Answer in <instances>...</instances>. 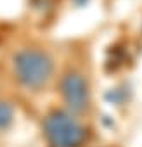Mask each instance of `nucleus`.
I'll use <instances>...</instances> for the list:
<instances>
[{"label": "nucleus", "mask_w": 142, "mask_h": 147, "mask_svg": "<svg viewBox=\"0 0 142 147\" xmlns=\"http://www.w3.org/2000/svg\"><path fill=\"white\" fill-rule=\"evenodd\" d=\"M45 135L54 147H80L85 138V130L82 125L64 111H55L47 116Z\"/></svg>", "instance_id": "1"}, {"label": "nucleus", "mask_w": 142, "mask_h": 147, "mask_svg": "<svg viewBox=\"0 0 142 147\" xmlns=\"http://www.w3.org/2000/svg\"><path fill=\"white\" fill-rule=\"evenodd\" d=\"M14 69L18 80L30 88L43 85L52 71L50 59L38 50H23L14 57Z\"/></svg>", "instance_id": "2"}, {"label": "nucleus", "mask_w": 142, "mask_h": 147, "mask_svg": "<svg viewBox=\"0 0 142 147\" xmlns=\"http://www.w3.org/2000/svg\"><path fill=\"white\" fill-rule=\"evenodd\" d=\"M61 90H62V97L71 111H83L85 109L87 100H89V94H87V85L80 75H75V73L66 75L62 83H61Z\"/></svg>", "instance_id": "3"}, {"label": "nucleus", "mask_w": 142, "mask_h": 147, "mask_svg": "<svg viewBox=\"0 0 142 147\" xmlns=\"http://www.w3.org/2000/svg\"><path fill=\"white\" fill-rule=\"evenodd\" d=\"M12 118V111L7 104H0V128H5L11 123Z\"/></svg>", "instance_id": "4"}]
</instances>
